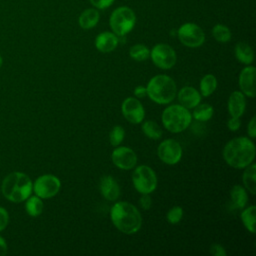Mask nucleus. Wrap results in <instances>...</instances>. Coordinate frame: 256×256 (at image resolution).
Returning a JSON list of instances; mask_svg holds the SVG:
<instances>
[{
  "label": "nucleus",
  "mask_w": 256,
  "mask_h": 256,
  "mask_svg": "<svg viewBox=\"0 0 256 256\" xmlns=\"http://www.w3.org/2000/svg\"><path fill=\"white\" fill-rule=\"evenodd\" d=\"M180 105L187 109H192L201 102L200 92L191 86H185L176 94Z\"/></svg>",
  "instance_id": "15"
},
{
  "label": "nucleus",
  "mask_w": 256,
  "mask_h": 256,
  "mask_svg": "<svg viewBox=\"0 0 256 256\" xmlns=\"http://www.w3.org/2000/svg\"><path fill=\"white\" fill-rule=\"evenodd\" d=\"M152 62L160 69H170L177 61V55L175 50L168 44L160 43L156 44L150 51Z\"/></svg>",
  "instance_id": "9"
},
{
  "label": "nucleus",
  "mask_w": 256,
  "mask_h": 256,
  "mask_svg": "<svg viewBox=\"0 0 256 256\" xmlns=\"http://www.w3.org/2000/svg\"><path fill=\"white\" fill-rule=\"evenodd\" d=\"M61 182L59 178L52 174L41 175L33 183V191L41 199L54 197L59 192Z\"/></svg>",
  "instance_id": "10"
},
{
  "label": "nucleus",
  "mask_w": 256,
  "mask_h": 256,
  "mask_svg": "<svg viewBox=\"0 0 256 256\" xmlns=\"http://www.w3.org/2000/svg\"><path fill=\"white\" fill-rule=\"evenodd\" d=\"M7 250H8L7 243H6V241L4 240V238L0 236V256L6 255V254H7Z\"/></svg>",
  "instance_id": "39"
},
{
  "label": "nucleus",
  "mask_w": 256,
  "mask_h": 256,
  "mask_svg": "<svg viewBox=\"0 0 256 256\" xmlns=\"http://www.w3.org/2000/svg\"><path fill=\"white\" fill-rule=\"evenodd\" d=\"M25 201H26L25 210L27 214L30 215L31 217H38L43 212V208H44L43 201L37 195L35 196L30 195Z\"/></svg>",
  "instance_id": "23"
},
{
  "label": "nucleus",
  "mask_w": 256,
  "mask_h": 256,
  "mask_svg": "<svg viewBox=\"0 0 256 256\" xmlns=\"http://www.w3.org/2000/svg\"><path fill=\"white\" fill-rule=\"evenodd\" d=\"M255 212L256 207L254 205L248 206L247 208L244 207L241 212V220L245 228L251 233H255Z\"/></svg>",
  "instance_id": "25"
},
{
  "label": "nucleus",
  "mask_w": 256,
  "mask_h": 256,
  "mask_svg": "<svg viewBox=\"0 0 256 256\" xmlns=\"http://www.w3.org/2000/svg\"><path fill=\"white\" fill-rule=\"evenodd\" d=\"M110 218L113 225L124 234H134L142 225V217L139 210L131 203L116 202L110 210Z\"/></svg>",
  "instance_id": "2"
},
{
  "label": "nucleus",
  "mask_w": 256,
  "mask_h": 256,
  "mask_svg": "<svg viewBox=\"0 0 256 256\" xmlns=\"http://www.w3.org/2000/svg\"><path fill=\"white\" fill-rule=\"evenodd\" d=\"M247 132L251 138H255V136H256V118H255V116H253L251 118L250 122L248 123Z\"/></svg>",
  "instance_id": "37"
},
{
  "label": "nucleus",
  "mask_w": 256,
  "mask_h": 256,
  "mask_svg": "<svg viewBox=\"0 0 256 256\" xmlns=\"http://www.w3.org/2000/svg\"><path fill=\"white\" fill-rule=\"evenodd\" d=\"M182 216H183V209L180 206H173L167 212L166 218L168 222H170L171 224H177L182 219Z\"/></svg>",
  "instance_id": "31"
},
{
  "label": "nucleus",
  "mask_w": 256,
  "mask_h": 256,
  "mask_svg": "<svg viewBox=\"0 0 256 256\" xmlns=\"http://www.w3.org/2000/svg\"><path fill=\"white\" fill-rule=\"evenodd\" d=\"M214 113V109L213 107L208 104V103H203V104H198L197 106L194 107L193 113L191 114L193 116V118L197 121H201V122H205L211 119V117L213 116Z\"/></svg>",
  "instance_id": "24"
},
{
  "label": "nucleus",
  "mask_w": 256,
  "mask_h": 256,
  "mask_svg": "<svg viewBox=\"0 0 256 256\" xmlns=\"http://www.w3.org/2000/svg\"><path fill=\"white\" fill-rule=\"evenodd\" d=\"M163 126L171 133H180L191 124L192 115L187 108L180 104L169 105L161 115Z\"/></svg>",
  "instance_id": "5"
},
{
  "label": "nucleus",
  "mask_w": 256,
  "mask_h": 256,
  "mask_svg": "<svg viewBox=\"0 0 256 256\" xmlns=\"http://www.w3.org/2000/svg\"><path fill=\"white\" fill-rule=\"evenodd\" d=\"M121 110L125 119L132 124H139L144 120V107L135 97L126 98L121 105Z\"/></svg>",
  "instance_id": "12"
},
{
  "label": "nucleus",
  "mask_w": 256,
  "mask_h": 256,
  "mask_svg": "<svg viewBox=\"0 0 256 256\" xmlns=\"http://www.w3.org/2000/svg\"><path fill=\"white\" fill-rule=\"evenodd\" d=\"M134 95L136 97H144L146 95V87L144 86H137L135 89H134Z\"/></svg>",
  "instance_id": "38"
},
{
  "label": "nucleus",
  "mask_w": 256,
  "mask_h": 256,
  "mask_svg": "<svg viewBox=\"0 0 256 256\" xmlns=\"http://www.w3.org/2000/svg\"><path fill=\"white\" fill-rule=\"evenodd\" d=\"M235 56L239 62L245 65H250L254 60L253 49L246 42H238L236 44Z\"/></svg>",
  "instance_id": "20"
},
{
  "label": "nucleus",
  "mask_w": 256,
  "mask_h": 256,
  "mask_svg": "<svg viewBox=\"0 0 256 256\" xmlns=\"http://www.w3.org/2000/svg\"><path fill=\"white\" fill-rule=\"evenodd\" d=\"M2 65H3V59H2V57L0 56V68L2 67Z\"/></svg>",
  "instance_id": "40"
},
{
  "label": "nucleus",
  "mask_w": 256,
  "mask_h": 256,
  "mask_svg": "<svg viewBox=\"0 0 256 256\" xmlns=\"http://www.w3.org/2000/svg\"><path fill=\"white\" fill-rule=\"evenodd\" d=\"M9 222V214L7 210L0 206V232L3 231Z\"/></svg>",
  "instance_id": "33"
},
{
  "label": "nucleus",
  "mask_w": 256,
  "mask_h": 256,
  "mask_svg": "<svg viewBox=\"0 0 256 256\" xmlns=\"http://www.w3.org/2000/svg\"><path fill=\"white\" fill-rule=\"evenodd\" d=\"M217 88V79L212 74L205 75L200 81V94L204 97L210 96Z\"/></svg>",
  "instance_id": "26"
},
{
  "label": "nucleus",
  "mask_w": 256,
  "mask_h": 256,
  "mask_svg": "<svg viewBox=\"0 0 256 256\" xmlns=\"http://www.w3.org/2000/svg\"><path fill=\"white\" fill-rule=\"evenodd\" d=\"M146 94L157 104H168L175 99L177 86L170 76L156 75L149 80L146 86Z\"/></svg>",
  "instance_id": "4"
},
{
  "label": "nucleus",
  "mask_w": 256,
  "mask_h": 256,
  "mask_svg": "<svg viewBox=\"0 0 256 256\" xmlns=\"http://www.w3.org/2000/svg\"><path fill=\"white\" fill-rule=\"evenodd\" d=\"M139 202H140V206L144 210H148L151 207V204H152L150 194H142V196L140 197V201Z\"/></svg>",
  "instance_id": "36"
},
{
  "label": "nucleus",
  "mask_w": 256,
  "mask_h": 256,
  "mask_svg": "<svg viewBox=\"0 0 256 256\" xmlns=\"http://www.w3.org/2000/svg\"><path fill=\"white\" fill-rule=\"evenodd\" d=\"M255 72L254 66L247 65L239 75V86L242 93L250 98L255 97Z\"/></svg>",
  "instance_id": "14"
},
{
  "label": "nucleus",
  "mask_w": 256,
  "mask_h": 256,
  "mask_svg": "<svg viewBox=\"0 0 256 256\" xmlns=\"http://www.w3.org/2000/svg\"><path fill=\"white\" fill-rule=\"evenodd\" d=\"M92 6L98 10H103L112 5L115 0H89Z\"/></svg>",
  "instance_id": "32"
},
{
  "label": "nucleus",
  "mask_w": 256,
  "mask_h": 256,
  "mask_svg": "<svg viewBox=\"0 0 256 256\" xmlns=\"http://www.w3.org/2000/svg\"><path fill=\"white\" fill-rule=\"evenodd\" d=\"M129 55L135 61H144L150 56V50L143 44H135L129 50Z\"/></svg>",
  "instance_id": "29"
},
{
  "label": "nucleus",
  "mask_w": 256,
  "mask_h": 256,
  "mask_svg": "<svg viewBox=\"0 0 256 256\" xmlns=\"http://www.w3.org/2000/svg\"><path fill=\"white\" fill-rule=\"evenodd\" d=\"M227 126L230 131H237L241 126L240 119L237 117H230V119L227 122Z\"/></svg>",
  "instance_id": "35"
},
{
  "label": "nucleus",
  "mask_w": 256,
  "mask_h": 256,
  "mask_svg": "<svg viewBox=\"0 0 256 256\" xmlns=\"http://www.w3.org/2000/svg\"><path fill=\"white\" fill-rule=\"evenodd\" d=\"M159 159L168 165H174L181 160L182 148L174 139H166L162 141L157 148Z\"/></svg>",
  "instance_id": "11"
},
{
  "label": "nucleus",
  "mask_w": 256,
  "mask_h": 256,
  "mask_svg": "<svg viewBox=\"0 0 256 256\" xmlns=\"http://www.w3.org/2000/svg\"><path fill=\"white\" fill-rule=\"evenodd\" d=\"M100 19V14L98 9L96 8H87L81 12L78 18V24L79 26L84 29H92L97 25Z\"/></svg>",
  "instance_id": "19"
},
{
  "label": "nucleus",
  "mask_w": 256,
  "mask_h": 256,
  "mask_svg": "<svg viewBox=\"0 0 256 256\" xmlns=\"http://www.w3.org/2000/svg\"><path fill=\"white\" fill-rule=\"evenodd\" d=\"M99 187L102 196L109 201H115L120 196V187L117 181L110 175L101 178Z\"/></svg>",
  "instance_id": "17"
},
{
  "label": "nucleus",
  "mask_w": 256,
  "mask_h": 256,
  "mask_svg": "<svg viewBox=\"0 0 256 256\" xmlns=\"http://www.w3.org/2000/svg\"><path fill=\"white\" fill-rule=\"evenodd\" d=\"M33 191L30 177L19 171L9 173L2 181L1 192L3 196L14 203L25 201Z\"/></svg>",
  "instance_id": "3"
},
{
  "label": "nucleus",
  "mask_w": 256,
  "mask_h": 256,
  "mask_svg": "<svg viewBox=\"0 0 256 256\" xmlns=\"http://www.w3.org/2000/svg\"><path fill=\"white\" fill-rule=\"evenodd\" d=\"M245 95L240 91L232 92L228 99V111L230 116L240 118L245 111Z\"/></svg>",
  "instance_id": "18"
},
{
  "label": "nucleus",
  "mask_w": 256,
  "mask_h": 256,
  "mask_svg": "<svg viewBox=\"0 0 256 256\" xmlns=\"http://www.w3.org/2000/svg\"><path fill=\"white\" fill-rule=\"evenodd\" d=\"M231 201L236 209H243L248 202L247 190L241 185H235L230 192Z\"/></svg>",
  "instance_id": "21"
},
{
  "label": "nucleus",
  "mask_w": 256,
  "mask_h": 256,
  "mask_svg": "<svg viewBox=\"0 0 256 256\" xmlns=\"http://www.w3.org/2000/svg\"><path fill=\"white\" fill-rule=\"evenodd\" d=\"M212 35L214 39L220 43H226L231 39L230 29L223 24H216L212 29Z\"/></svg>",
  "instance_id": "28"
},
{
  "label": "nucleus",
  "mask_w": 256,
  "mask_h": 256,
  "mask_svg": "<svg viewBox=\"0 0 256 256\" xmlns=\"http://www.w3.org/2000/svg\"><path fill=\"white\" fill-rule=\"evenodd\" d=\"M177 36L184 46L190 48L200 47L205 41V33L202 28L191 22L182 24L178 28Z\"/></svg>",
  "instance_id": "8"
},
{
  "label": "nucleus",
  "mask_w": 256,
  "mask_h": 256,
  "mask_svg": "<svg viewBox=\"0 0 256 256\" xmlns=\"http://www.w3.org/2000/svg\"><path fill=\"white\" fill-rule=\"evenodd\" d=\"M132 183L139 193L150 194L157 187V177L152 168L147 165H140L132 173Z\"/></svg>",
  "instance_id": "7"
},
{
  "label": "nucleus",
  "mask_w": 256,
  "mask_h": 256,
  "mask_svg": "<svg viewBox=\"0 0 256 256\" xmlns=\"http://www.w3.org/2000/svg\"><path fill=\"white\" fill-rule=\"evenodd\" d=\"M111 158L113 164L122 170L133 169L137 164L136 153L126 146H120L114 149Z\"/></svg>",
  "instance_id": "13"
},
{
  "label": "nucleus",
  "mask_w": 256,
  "mask_h": 256,
  "mask_svg": "<svg viewBox=\"0 0 256 256\" xmlns=\"http://www.w3.org/2000/svg\"><path fill=\"white\" fill-rule=\"evenodd\" d=\"M142 132L150 139L158 140L162 137V129L153 120H147L142 124Z\"/></svg>",
  "instance_id": "27"
},
{
  "label": "nucleus",
  "mask_w": 256,
  "mask_h": 256,
  "mask_svg": "<svg viewBox=\"0 0 256 256\" xmlns=\"http://www.w3.org/2000/svg\"><path fill=\"white\" fill-rule=\"evenodd\" d=\"M223 158L229 166L243 169L253 162L255 158V145L248 137L234 138L225 145Z\"/></svg>",
  "instance_id": "1"
},
{
  "label": "nucleus",
  "mask_w": 256,
  "mask_h": 256,
  "mask_svg": "<svg viewBox=\"0 0 256 256\" xmlns=\"http://www.w3.org/2000/svg\"><path fill=\"white\" fill-rule=\"evenodd\" d=\"M210 253L214 256H226V250L220 244H212L210 247Z\"/></svg>",
  "instance_id": "34"
},
{
  "label": "nucleus",
  "mask_w": 256,
  "mask_h": 256,
  "mask_svg": "<svg viewBox=\"0 0 256 256\" xmlns=\"http://www.w3.org/2000/svg\"><path fill=\"white\" fill-rule=\"evenodd\" d=\"M125 131L122 126L116 125L114 126L109 134V141L112 146H118L124 139Z\"/></svg>",
  "instance_id": "30"
},
{
  "label": "nucleus",
  "mask_w": 256,
  "mask_h": 256,
  "mask_svg": "<svg viewBox=\"0 0 256 256\" xmlns=\"http://www.w3.org/2000/svg\"><path fill=\"white\" fill-rule=\"evenodd\" d=\"M119 43L118 36L113 32H102L95 38V47L102 53H109L115 50Z\"/></svg>",
  "instance_id": "16"
},
{
  "label": "nucleus",
  "mask_w": 256,
  "mask_h": 256,
  "mask_svg": "<svg viewBox=\"0 0 256 256\" xmlns=\"http://www.w3.org/2000/svg\"><path fill=\"white\" fill-rule=\"evenodd\" d=\"M245 168L246 169L242 176L244 187L251 194H255L256 193V165L254 163H251Z\"/></svg>",
  "instance_id": "22"
},
{
  "label": "nucleus",
  "mask_w": 256,
  "mask_h": 256,
  "mask_svg": "<svg viewBox=\"0 0 256 256\" xmlns=\"http://www.w3.org/2000/svg\"><path fill=\"white\" fill-rule=\"evenodd\" d=\"M136 24L135 12L128 6H120L116 8L110 15L109 26L117 36H125Z\"/></svg>",
  "instance_id": "6"
}]
</instances>
